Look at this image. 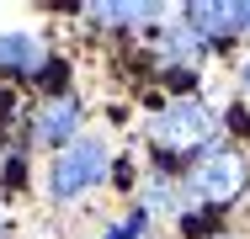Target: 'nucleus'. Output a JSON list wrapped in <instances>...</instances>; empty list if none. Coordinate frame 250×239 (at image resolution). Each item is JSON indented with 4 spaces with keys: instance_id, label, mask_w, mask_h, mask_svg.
I'll use <instances>...</instances> for the list:
<instances>
[{
    "instance_id": "f257e3e1",
    "label": "nucleus",
    "mask_w": 250,
    "mask_h": 239,
    "mask_svg": "<svg viewBox=\"0 0 250 239\" xmlns=\"http://www.w3.org/2000/svg\"><path fill=\"white\" fill-rule=\"evenodd\" d=\"M218 112L197 101V96H181V101H165L160 112L149 117V143L170 159H197L218 143Z\"/></svg>"
},
{
    "instance_id": "6e6552de",
    "label": "nucleus",
    "mask_w": 250,
    "mask_h": 239,
    "mask_svg": "<svg viewBox=\"0 0 250 239\" xmlns=\"http://www.w3.org/2000/svg\"><path fill=\"white\" fill-rule=\"evenodd\" d=\"M139 234H144V213H133L128 223H117V229H112L106 239H139Z\"/></svg>"
},
{
    "instance_id": "20e7f679",
    "label": "nucleus",
    "mask_w": 250,
    "mask_h": 239,
    "mask_svg": "<svg viewBox=\"0 0 250 239\" xmlns=\"http://www.w3.org/2000/svg\"><path fill=\"white\" fill-rule=\"evenodd\" d=\"M187 32L197 43H229L250 32V5L234 0H208V5H187Z\"/></svg>"
},
{
    "instance_id": "423d86ee",
    "label": "nucleus",
    "mask_w": 250,
    "mask_h": 239,
    "mask_svg": "<svg viewBox=\"0 0 250 239\" xmlns=\"http://www.w3.org/2000/svg\"><path fill=\"white\" fill-rule=\"evenodd\" d=\"M43 69V43L32 32H0V75H38Z\"/></svg>"
},
{
    "instance_id": "0eeeda50",
    "label": "nucleus",
    "mask_w": 250,
    "mask_h": 239,
    "mask_svg": "<svg viewBox=\"0 0 250 239\" xmlns=\"http://www.w3.org/2000/svg\"><path fill=\"white\" fill-rule=\"evenodd\" d=\"M91 21H106V27H144L160 16V5H85Z\"/></svg>"
},
{
    "instance_id": "f03ea898",
    "label": "nucleus",
    "mask_w": 250,
    "mask_h": 239,
    "mask_svg": "<svg viewBox=\"0 0 250 239\" xmlns=\"http://www.w3.org/2000/svg\"><path fill=\"white\" fill-rule=\"evenodd\" d=\"M187 186H192V197H197L202 207H229V202H240L245 186H250V159L240 149H229V143H213L208 154L192 159Z\"/></svg>"
},
{
    "instance_id": "39448f33",
    "label": "nucleus",
    "mask_w": 250,
    "mask_h": 239,
    "mask_svg": "<svg viewBox=\"0 0 250 239\" xmlns=\"http://www.w3.org/2000/svg\"><path fill=\"white\" fill-rule=\"evenodd\" d=\"M80 133V101H48V106H38L32 112V139L38 143H64Z\"/></svg>"
},
{
    "instance_id": "1a4fd4ad",
    "label": "nucleus",
    "mask_w": 250,
    "mask_h": 239,
    "mask_svg": "<svg viewBox=\"0 0 250 239\" xmlns=\"http://www.w3.org/2000/svg\"><path fill=\"white\" fill-rule=\"evenodd\" d=\"M240 80H245V91H250V64H245V69H240Z\"/></svg>"
},
{
    "instance_id": "7ed1b4c3",
    "label": "nucleus",
    "mask_w": 250,
    "mask_h": 239,
    "mask_svg": "<svg viewBox=\"0 0 250 239\" xmlns=\"http://www.w3.org/2000/svg\"><path fill=\"white\" fill-rule=\"evenodd\" d=\"M101 176H106V143L101 139H80V143H69V149L53 159L48 191L59 202H69V197H80V191L101 186Z\"/></svg>"
}]
</instances>
